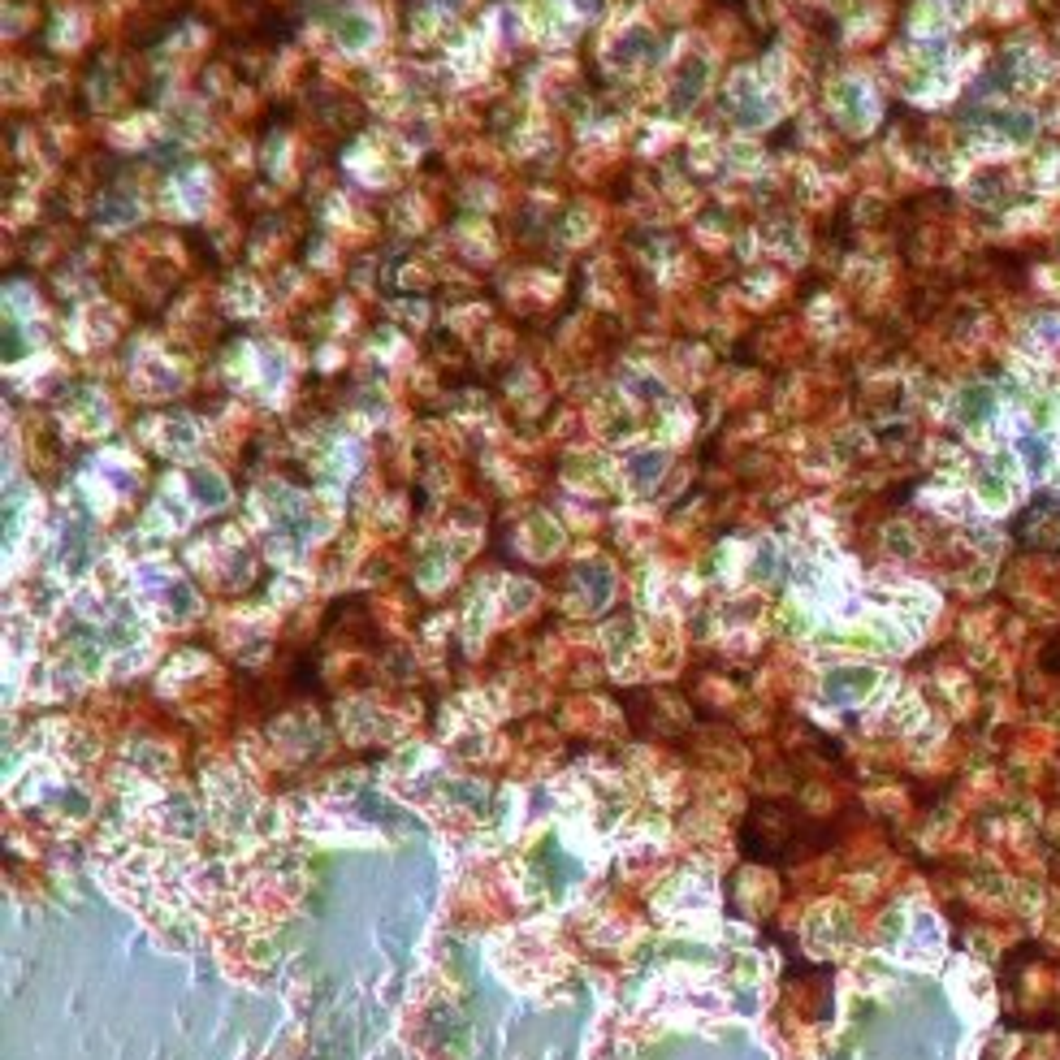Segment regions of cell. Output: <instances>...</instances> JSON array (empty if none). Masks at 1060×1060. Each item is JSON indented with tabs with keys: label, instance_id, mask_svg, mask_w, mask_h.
I'll return each instance as SVG.
<instances>
[{
	"label": "cell",
	"instance_id": "277c9868",
	"mask_svg": "<svg viewBox=\"0 0 1060 1060\" xmlns=\"http://www.w3.org/2000/svg\"><path fill=\"white\" fill-rule=\"evenodd\" d=\"M645 48H649V35H645V31H628V35H624V43H619V57H641Z\"/></svg>",
	"mask_w": 1060,
	"mask_h": 1060
},
{
	"label": "cell",
	"instance_id": "6da1fadb",
	"mask_svg": "<svg viewBox=\"0 0 1060 1060\" xmlns=\"http://www.w3.org/2000/svg\"><path fill=\"white\" fill-rule=\"evenodd\" d=\"M982 126L991 130V135L1008 138V143H1026V138L1035 135V118L1026 113V109H991V113H982Z\"/></svg>",
	"mask_w": 1060,
	"mask_h": 1060
},
{
	"label": "cell",
	"instance_id": "3957f363",
	"mask_svg": "<svg viewBox=\"0 0 1060 1060\" xmlns=\"http://www.w3.org/2000/svg\"><path fill=\"white\" fill-rule=\"evenodd\" d=\"M702 87H706V61H692V65H684V74L675 82V109H688V100L697 96Z\"/></svg>",
	"mask_w": 1060,
	"mask_h": 1060
},
{
	"label": "cell",
	"instance_id": "8992f818",
	"mask_svg": "<svg viewBox=\"0 0 1060 1060\" xmlns=\"http://www.w3.org/2000/svg\"><path fill=\"white\" fill-rule=\"evenodd\" d=\"M5 355H22V329H5Z\"/></svg>",
	"mask_w": 1060,
	"mask_h": 1060
},
{
	"label": "cell",
	"instance_id": "5b68a950",
	"mask_svg": "<svg viewBox=\"0 0 1060 1060\" xmlns=\"http://www.w3.org/2000/svg\"><path fill=\"white\" fill-rule=\"evenodd\" d=\"M342 40H347V43H364V40H368V22H364V18H359V22H347V26H342Z\"/></svg>",
	"mask_w": 1060,
	"mask_h": 1060
},
{
	"label": "cell",
	"instance_id": "7a4b0ae2",
	"mask_svg": "<svg viewBox=\"0 0 1060 1060\" xmlns=\"http://www.w3.org/2000/svg\"><path fill=\"white\" fill-rule=\"evenodd\" d=\"M991 403H996V398H991V390H987V386H969V390L961 394V403H957V412H961L965 425H979L982 415L991 412Z\"/></svg>",
	"mask_w": 1060,
	"mask_h": 1060
}]
</instances>
